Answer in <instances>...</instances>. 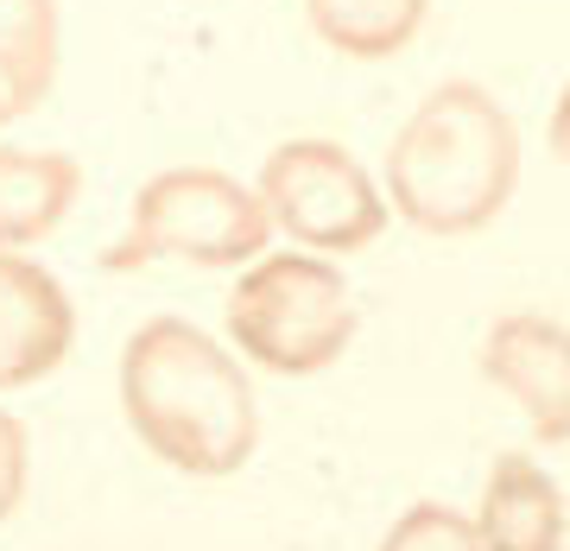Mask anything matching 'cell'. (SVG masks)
<instances>
[{
    "mask_svg": "<svg viewBox=\"0 0 570 551\" xmlns=\"http://www.w3.org/2000/svg\"><path fill=\"white\" fill-rule=\"evenodd\" d=\"M121 412L165 470L235 475L261 444V400L247 367L209 329L153 317L121 348Z\"/></svg>",
    "mask_w": 570,
    "mask_h": 551,
    "instance_id": "6da1fadb",
    "label": "cell"
},
{
    "mask_svg": "<svg viewBox=\"0 0 570 551\" xmlns=\"http://www.w3.org/2000/svg\"><path fill=\"white\" fill-rule=\"evenodd\" d=\"M273 242L261 190L216 165H171L134 190L121 242L102 254L108 273H140L153 260L184 266H247Z\"/></svg>",
    "mask_w": 570,
    "mask_h": 551,
    "instance_id": "277c9868",
    "label": "cell"
},
{
    "mask_svg": "<svg viewBox=\"0 0 570 551\" xmlns=\"http://www.w3.org/2000/svg\"><path fill=\"white\" fill-rule=\"evenodd\" d=\"M482 374L527 412L539 444L570 437V329L546 311H508L482 336Z\"/></svg>",
    "mask_w": 570,
    "mask_h": 551,
    "instance_id": "8992f818",
    "label": "cell"
},
{
    "mask_svg": "<svg viewBox=\"0 0 570 551\" xmlns=\"http://www.w3.org/2000/svg\"><path fill=\"white\" fill-rule=\"evenodd\" d=\"M82 165L51 146H0V247H32L77 209Z\"/></svg>",
    "mask_w": 570,
    "mask_h": 551,
    "instance_id": "9c48e42d",
    "label": "cell"
},
{
    "mask_svg": "<svg viewBox=\"0 0 570 551\" xmlns=\"http://www.w3.org/2000/svg\"><path fill=\"white\" fill-rule=\"evenodd\" d=\"M381 551H489V545H482L475 520H463L456 508H444V501H419V508H406L387 527Z\"/></svg>",
    "mask_w": 570,
    "mask_h": 551,
    "instance_id": "7c38bea8",
    "label": "cell"
},
{
    "mask_svg": "<svg viewBox=\"0 0 570 551\" xmlns=\"http://www.w3.org/2000/svg\"><path fill=\"white\" fill-rule=\"evenodd\" d=\"M520 190V127L482 82H438L387 152V209L425 235H475Z\"/></svg>",
    "mask_w": 570,
    "mask_h": 551,
    "instance_id": "7a4b0ae2",
    "label": "cell"
},
{
    "mask_svg": "<svg viewBox=\"0 0 570 551\" xmlns=\"http://www.w3.org/2000/svg\"><path fill=\"white\" fill-rule=\"evenodd\" d=\"M63 63L58 0H0V127L51 96Z\"/></svg>",
    "mask_w": 570,
    "mask_h": 551,
    "instance_id": "30bf717a",
    "label": "cell"
},
{
    "mask_svg": "<svg viewBox=\"0 0 570 551\" xmlns=\"http://www.w3.org/2000/svg\"><path fill=\"white\" fill-rule=\"evenodd\" d=\"M475 532H482L489 551H564V539H570L564 489L551 482L546 463L508 450V456H494L489 482H482Z\"/></svg>",
    "mask_w": 570,
    "mask_h": 551,
    "instance_id": "ba28073f",
    "label": "cell"
},
{
    "mask_svg": "<svg viewBox=\"0 0 570 551\" xmlns=\"http://www.w3.org/2000/svg\"><path fill=\"white\" fill-rule=\"evenodd\" d=\"M551 152L570 165V82H564V96H558V108H551Z\"/></svg>",
    "mask_w": 570,
    "mask_h": 551,
    "instance_id": "5bb4252c",
    "label": "cell"
},
{
    "mask_svg": "<svg viewBox=\"0 0 570 551\" xmlns=\"http://www.w3.org/2000/svg\"><path fill=\"white\" fill-rule=\"evenodd\" d=\"M425 13H431V0H305L311 32H317L330 51L362 58V63L406 51V45L419 39Z\"/></svg>",
    "mask_w": 570,
    "mask_h": 551,
    "instance_id": "8fae6325",
    "label": "cell"
},
{
    "mask_svg": "<svg viewBox=\"0 0 570 551\" xmlns=\"http://www.w3.org/2000/svg\"><path fill=\"white\" fill-rule=\"evenodd\" d=\"M26 470H32V444H26V425L0 406V520L20 508L26 494Z\"/></svg>",
    "mask_w": 570,
    "mask_h": 551,
    "instance_id": "4fadbf2b",
    "label": "cell"
},
{
    "mask_svg": "<svg viewBox=\"0 0 570 551\" xmlns=\"http://www.w3.org/2000/svg\"><path fill=\"white\" fill-rule=\"evenodd\" d=\"M261 204L273 228H285L311 254H355L381 242L387 228V190L362 171V159L336 140H285L261 165Z\"/></svg>",
    "mask_w": 570,
    "mask_h": 551,
    "instance_id": "5b68a950",
    "label": "cell"
},
{
    "mask_svg": "<svg viewBox=\"0 0 570 551\" xmlns=\"http://www.w3.org/2000/svg\"><path fill=\"white\" fill-rule=\"evenodd\" d=\"M70 343H77V305H70V292L39 260L0 247V393L58 374Z\"/></svg>",
    "mask_w": 570,
    "mask_h": 551,
    "instance_id": "52a82bcc",
    "label": "cell"
},
{
    "mask_svg": "<svg viewBox=\"0 0 570 551\" xmlns=\"http://www.w3.org/2000/svg\"><path fill=\"white\" fill-rule=\"evenodd\" d=\"M362 329L355 286L324 254H261L228 292V336L266 374H324Z\"/></svg>",
    "mask_w": 570,
    "mask_h": 551,
    "instance_id": "3957f363",
    "label": "cell"
}]
</instances>
